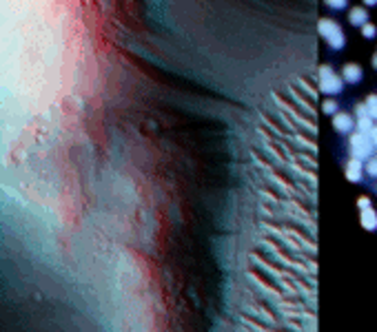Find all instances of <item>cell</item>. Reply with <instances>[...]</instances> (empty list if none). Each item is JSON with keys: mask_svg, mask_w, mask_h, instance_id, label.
<instances>
[{"mask_svg": "<svg viewBox=\"0 0 377 332\" xmlns=\"http://www.w3.org/2000/svg\"><path fill=\"white\" fill-rule=\"evenodd\" d=\"M359 221H362V226L366 231H375L377 228V213L373 208H366V211L359 213Z\"/></svg>", "mask_w": 377, "mask_h": 332, "instance_id": "ba28073f", "label": "cell"}, {"mask_svg": "<svg viewBox=\"0 0 377 332\" xmlns=\"http://www.w3.org/2000/svg\"><path fill=\"white\" fill-rule=\"evenodd\" d=\"M362 78H364V71L357 62H346L342 67V80L348 82V84H357Z\"/></svg>", "mask_w": 377, "mask_h": 332, "instance_id": "8992f818", "label": "cell"}, {"mask_svg": "<svg viewBox=\"0 0 377 332\" xmlns=\"http://www.w3.org/2000/svg\"><path fill=\"white\" fill-rule=\"evenodd\" d=\"M326 7H329V9H335V11H342V9H346L348 7V2H344V0H329Z\"/></svg>", "mask_w": 377, "mask_h": 332, "instance_id": "9a60e30c", "label": "cell"}, {"mask_svg": "<svg viewBox=\"0 0 377 332\" xmlns=\"http://www.w3.org/2000/svg\"><path fill=\"white\" fill-rule=\"evenodd\" d=\"M317 87L319 91L324 93V96H337V93H342L344 89V80L339 73H335V69L331 67V64H322V67L317 69Z\"/></svg>", "mask_w": 377, "mask_h": 332, "instance_id": "7a4b0ae2", "label": "cell"}, {"mask_svg": "<svg viewBox=\"0 0 377 332\" xmlns=\"http://www.w3.org/2000/svg\"><path fill=\"white\" fill-rule=\"evenodd\" d=\"M333 129H335V133H339V135L353 133L355 117L351 116V113H346V111H339V113H335L333 116Z\"/></svg>", "mask_w": 377, "mask_h": 332, "instance_id": "277c9868", "label": "cell"}, {"mask_svg": "<svg viewBox=\"0 0 377 332\" xmlns=\"http://www.w3.org/2000/svg\"><path fill=\"white\" fill-rule=\"evenodd\" d=\"M362 36H364V38H368V40H373L377 36V24H373V22L364 24V27H362Z\"/></svg>", "mask_w": 377, "mask_h": 332, "instance_id": "4fadbf2b", "label": "cell"}, {"mask_svg": "<svg viewBox=\"0 0 377 332\" xmlns=\"http://www.w3.org/2000/svg\"><path fill=\"white\" fill-rule=\"evenodd\" d=\"M353 117H355V120H359V117H371V116H368V109H366V104H364V102H355V106H353Z\"/></svg>", "mask_w": 377, "mask_h": 332, "instance_id": "7c38bea8", "label": "cell"}, {"mask_svg": "<svg viewBox=\"0 0 377 332\" xmlns=\"http://www.w3.org/2000/svg\"><path fill=\"white\" fill-rule=\"evenodd\" d=\"M371 64H373V69L377 71V53H373V58H371Z\"/></svg>", "mask_w": 377, "mask_h": 332, "instance_id": "ac0fdd59", "label": "cell"}, {"mask_svg": "<svg viewBox=\"0 0 377 332\" xmlns=\"http://www.w3.org/2000/svg\"><path fill=\"white\" fill-rule=\"evenodd\" d=\"M317 31H319V36L326 40V44H329L333 51H339V49H344V44H346V36H344L342 24H339L337 20H333V18H319V20H317Z\"/></svg>", "mask_w": 377, "mask_h": 332, "instance_id": "6da1fadb", "label": "cell"}, {"mask_svg": "<svg viewBox=\"0 0 377 332\" xmlns=\"http://www.w3.org/2000/svg\"><path fill=\"white\" fill-rule=\"evenodd\" d=\"M368 18H371V14H368V9L364 5H355L348 9V22L353 24V27H359V29H362L364 24L371 22Z\"/></svg>", "mask_w": 377, "mask_h": 332, "instance_id": "5b68a950", "label": "cell"}, {"mask_svg": "<svg viewBox=\"0 0 377 332\" xmlns=\"http://www.w3.org/2000/svg\"><path fill=\"white\" fill-rule=\"evenodd\" d=\"M355 126H357L359 133L368 135L373 129H375V120H373V117H359V120H355Z\"/></svg>", "mask_w": 377, "mask_h": 332, "instance_id": "9c48e42d", "label": "cell"}, {"mask_svg": "<svg viewBox=\"0 0 377 332\" xmlns=\"http://www.w3.org/2000/svg\"><path fill=\"white\" fill-rule=\"evenodd\" d=\"M362 177H364V164L359 159L351 157L346 162V179L348 182H362Z\"/></svg>", "mask_w": 377, "mask_h": 332, "instance_id": "52a82bcc", "label": "cell"}, {"mask_svg": "<svg viewBox=\"0 0 377 332\" xmlns=\"http://www.w3.org/2000/svg\"><path fill=\"white\" fill-rule=\"evenodd\" d=\"M322 111H324L326 116L333 117L335 113H339V102H337V100H333V98H326V100L322 102Z\"/></svg>", "mask_w": 377, "mask_h": 332, "instance_id": "8fae6325", "label": "cell"}, {"mask_svg": "<svg viewBox=\"0 0 377 332\" xmlns=\"http://www.w3.org/2000/svg\"><path fill=\"white\" fill-rule=\"evenodd\" d=\"M368 137H371V142L375 144V149H377V124H375V129H373L371 133H368Z\"/></svg>", "mask_w": 377, "mask_h": 332, "instance_id": "e0dca14e", "label": "cell"}, {"mask_svg": "<svg viewBox=\"0 0 377 332\" xmlns=\"http://www.w3.org/2000/svg\"><path fill=\"white\" fill-rule=\"evenodd\" d=\"M357 208H359V213L366 211V208H371V199L368 197H357Z\"/></svg>", "mask_w": 377, "mask_h": 332, "instance_id": "2e32d148", "label": "cell"}, {"mask_svg": "<svg viewBox=\"0 0 377 332\" xmlns=\"http://www.w3.org/2000/svg\"><path fill=\"white\" fill-rule=\"evenodd\" d=\"M375 124H377V122H375Z\"/></svg>", "mask_w": 377, "mask_h": 332, "instance_id": "d6986e66", "label": "cell"}, {"mask_svg": "<svg viewBox=\"0 0 377 332\" xmlns=\"http://www.w3.org/2000/svg\"><path fill=\"white\" fill-rule=\"evenodd\" d=\"M375 53H377V51H375Z\"/></svg>", "mask_w": 377, "mask_h": 332, "instance_id": "ffe728a7", "label": "cell"}, {"mask_svg": "<svg viewBox=\"0 0 377 332\" xmlns=\"http://www.w3.org/2000/svg\"><path fill=\"white\" fill-rule=\"evenodd\" d=\"M348 146H351V157L359 159V162H368V159L373 157V153H375V144L371 142V137L359 133V131L351 133Z\"/></svg>", "mask_w": 377, "mask_h": 332, "instance_id": "3957f363", "label": "cell"}, {"mask_svg": "<svg viewBox=\"0 0 377 332\" xmlns=\"http://www.w3.org/2000/svg\"><path fill=\"white\" fill-rule=\"evenodd\" d=\"M364 104H366V109H368V116L377 122V93H368Z\"/></svg>", "mask_w": 377, "mask_h": 332, "instance_id": "30bf717a", "label": "cell"}, {"mask_svg": "<svg viewBox=\"0 0 377 332\" xmlns=\"http://www.w3.org/2000/svg\"><path fill=\"white\" fill-rule=\"evenodd\" d=\"M364 171H366L371 177H377V157H371L366 162V166H364Z\"/></svg>", "mask_w": 377, "mask_h": 332, "instance_id": "5bb4252c", "label": "cell"}]
</instances>
